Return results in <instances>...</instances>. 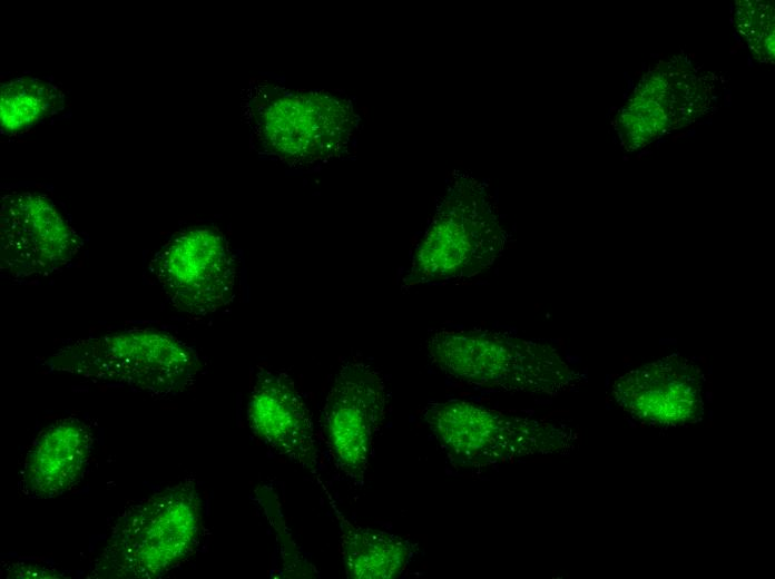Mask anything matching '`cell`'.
Wrapping results in <instances>:
<instances>
[{
	"label": "cell",
	"mask_w": 775,
	"mask_h": 579,
	"mask_svg": "<svg viewBox=\"0 0 775 579\" xmlns=\"http://www.w3.org/2000/svg\"><path fill=\"white\" fill-rule=\"evenodd\" d=\"M426 351L448 376L485 390L555 395L581 381L551 345L501 331L438 330Z\"/></svg>",
	"instance_id": "1"
},
{
	"label": "cell",
	"mask_w": 775,
	"mask_h": 579,
	"mask_svg": "<svg viewBox=\"0 0 775 579\" xmlns=\"http://www.w3.org/2000/svg\"><path fill=\"white\" fill-rule=\"evenodd\" d=\"M506 243L488 185L457 170L416 246L403 287L473 277L496 263Z\"/></svg>",
	"instance_id": "2"
},
{
	"label": "cell",
	"mask_w": 775,
	"mask_h": 579,
	"mask_svg": "<svg viewBox=\"0 0 775 579\" xmlns=\"http://www.w3.org/2000/svg\"><path fill=\"white\" fill-rule=\"evenodd\" d=\"M202 531L200 498L193 479L128 507L114 524L91 577L150 579L196 550Z\"/></svg>",
	"instance_id": "3"
},
{
	"label": "cell",
	"mask_w": 775,
	"mask_h": 579,
	"mask_svg": "<svg viewBox=\"0 0 775 579\" xmlns=\"http://www.w3.org/2000/svg\"><path fill=\"white\" fill-rule=\"evenodd\" d=\"M51 370L95 382L168 396L188 389L200 369L197 353L171 334L133 328L77 340L46 362Z\"/></svg>",
	"instance_id": "4"
},
{
	"label": "cell",
	"mask_w": 775,
	"mask_h": 579,
	"mask_svg": "<svg viewBox=\"0 0 775 579\" xmlns=\"http://www.w3.org/2000/svg\"><path fill=\"white\" fill-rule=\"evenodd\" d=\"M423 418L450 460L467 468L568 452L577 440L565 423L509 414L463 400L431 402Z\"/></svg>",
	"instance_id": "5"
},
{
	"label": "cell",
	"mask_w": 775,
	"mask_h": 579,
	"mask_svg": "<svg viewBox=\"0 0 775 579\" xmlns=\"http://www.w3.org/2000/svg\"><path fill=\"white\" fill-rule=\"evenodd\" d=\"M150 268L171 305L189 315H206L234 295L236 265L225 237L207 227L189 228L171 238Z\"/></svg>",
	"instance_id": "6"
},
{
	"label": "cell",
	"mask_w": 775,
	"mask_h": 579,
	"mask_svg": "<svg viewBox=\"0 0 775 579\" xmlns=\"http://www.w3.org/2000/svg\"><path fill=\"white\" fill-rule=\"evenodd\" d=\"M76 230L45 195H6L0 209V268L9 278L45 277L67 266L78 254Z\"/></svg>",
	"instance_id": "7"
},
{
	"label": "cell",
	"mask_w": 775,
	"mask_h": 579,
	"mask_svg": "<svg viewBox=\"0 0 775 579\" xmlns=\"http://www.w3.org/2000/svg\"><path fill=\"white\" fill-rule=\"evenodd\" d=\"M385 409L381 374L363 361L344 363L325 401L323 430L334 464L346 477L364 478Z\"/></svg>",
	"instance_id": "8"
},
{
	"label": "cell",
	"mask_w": 775,
	"mask_h": 579,
	"mask_svg": "<svg viewBox=\"0 0 775 579\" xmlns=\"http://www.w3.org/2000/svg\"><path fill=\"white\" fill-rule=\"evenodd\" d=\"M612 394L625 411L649 424L690 423L704 410L702 371L680 355L657 360L621 375Z\"/></svg>",
	"instance_id": "9"
},
{
	"label": "cell",
	"mask_w": 775,
	"mask_h": 579,
	"mask_svg": "<svg viewBox=\"0 0 775 579\" xmlns=\"http://www.w3.org/2000/svg\"><path fill=\"white\" fill-rule=\"evenodd\" d=\"M252 431L275 452L315 472L320 453L311 411L291 377L261 369L247 403Z\"/></svg>",
	"instance_id": "10"
},
{
	"label": "cell",
	"mask_w": 775,
	"mask_h": 579,
	"mask_svg": "<svg viewBox=\"0 0 775 579\" xmlns=\"http://www.w3.org/2000/svg\"><path fill=\"white\" fill-rule=\"evenodd\" d=\"M92 448V433L76 418L56 421L28 451L20 474L21 492L48 499L62 494L82 478Z\"/></svg>",
	"instance_id": "11"
},
{
	"label": "cell",
	"mask_w": 775,
	"mask_h": 579,
	"mask_svg": "<svg viewBox=\"0 0 775 579\" xmlns=\"http://www.w3.org/2000/svg\"><path fill=\"white\" fill-rule=\"evenodd\" d=\"M340 553L352 579H393L406 568L413 547L396 534L351 523L341 514Z\"/></svg>",
	"instance_id": "12"
},
{
	"label": "cell",
	"mask_w": 775,
	"mask_h": 579,
	"mask_svg": "<svg viewBox=\"0 0 775 579\" xmlns=\"http://www.w3.org/2000/svg\"><path fill=\"white\" fill-rule=\"evenodd\" d=\"M60 105L62 95L56 86L31 77L12 79L1 87L2 131L17 133L28 129L57 111Z\"/></svg>",
	"instance_id": "13"
}]
</instances>
